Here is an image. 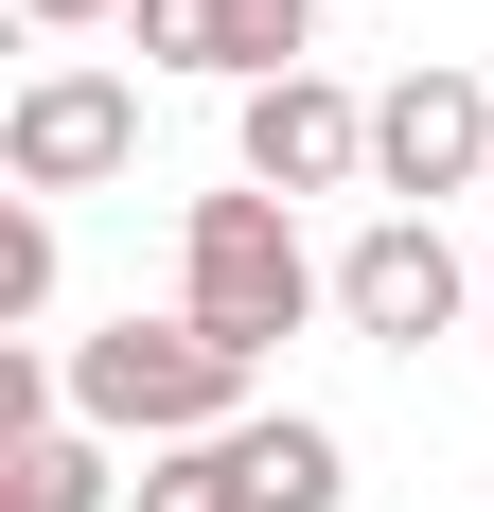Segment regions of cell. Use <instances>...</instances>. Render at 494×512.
<instances>
[{
	"label": "cell",
	"mask_w": 494,
	"mask_h": 512,
	"mask_svg": "<svg viewBox=\"0 0 494 512\" xmlns=\"http://www.w3.org/2000/svg\"><path fill=\"white\" fill-rule=\"evenodd\" d=\"M0 318H53V195L0 212Z\"/></svg>",
	"instance_id": "cell-11"
},
{
	"label": "cell",
	"mask_w": 494,
	"mask_h": 512,
	"mask_svg": "<svg viewBox=\"0 0 494 512\" xmlns=\"http://www.w3.org/2000/svg\"><path fill=\"white\" fill-rule=\"evenodd\" d=\"M230 442H247V512H336V495H353V442L300 424V407H247Z\"/></svg>",
	"instance_id": "cell-8"
},
{
	"label": "cell",
	"mask_w": 494,
	"mask_h": 512,
	"mask_svg": "<svg viewBox=\"0 0 494 512\" xmlns=\"http://www.w3.org/2000/svg\"><path fill=\"white\" fill-rule=\"evenodd\" d=\"M124 159H142V89L124 71H89V53L18 71V106H0V177L18 195H106Z\"/></svg>",
	"instance_id": "cell-4"
},
{
	"label": "cell",
	"mask_w": 494,
	"mask_h": 512,
	"mask_svg": "<svg viewBox=\"0 0 494 512\" xmlns=\"http://www.w3.org/2000/svg\"><path fill=\"white\" fill-rule=\"evenodd\" d=\"M124 512H247V442H159L124 477Z\"/></svg>",
	"instance_id": "cell-10"
},
{
	"label": "cell",
	"mask_w": 494,
	"mask_h": 512,
	"mask_svg": "<svg viewBox=\"0 0 494 512\" xmlns=\"http://www.w3.org/2000/svg\"><path fill=\"white\" fill-rule=\"evenodd\" d=\"M124 53L142 71H212V89H265V71H318V0H124Z\"/></svg>",
	"instance_id": "cell-7"
},
{
	"label": "cell",
	"mask_w": 494,
	"mask_h": 512,
	"mask_svg": "<svg viewBox=\"0 0 494 512\" xmlns=\"http://www.w3.org/2000/svg\"><path fill=\"white\" fill-rule=\"evenodd\" d=\"M477 177H494V89L442 71V53L389 71V89H371V195H389V212H442V195H477Z\"/></svg>",
	"instance_id": "cell-5"
},
{
	"label": "cell",
	"mask_w": 494,
	"mask_h": 512,
	"mask_svg": "<svg viewBox=\"0 0 494 512\" xmlns=\"http://www.w3.org/2000/svg\"><path fill=\"white\" fill-rule=\"evenodd\" d=\"M336 318L371 354H424V336H477V248H459L442 212H371L336 248Z\"/></svg>",
	"instance_id": "cell-3"
},
{
	"label": "cell",
	"mask_w": 494,
	"mask_h": 512,
	"mask_svg": "<svg viewBox=\"0 0 494 512\" xmlns=\"http://www.w3.org/2000/svg\"><path fill=\"white\" fill-rule=\"evenodd\" d=\"M230 177H265V195H371V106L336 71H265V89H230Z\"/></svg>",
	"instance_id": "cell-6"
},
{
	"label": "cell",
	"mask_w": 494,
	"mask_h": 512,
	"mask_svg": "<svg viewBox=\"0 0 494 512\" xmlns=\"http://www.w3.org/2000/svg\"><path fill=\"white\" fill-rule=\"evenodd\" d=\"M18 18H36V36H89V18H124V0H18Z\"/></svg>",
	"instance_id": "cell-12"
},
{
	"label": "cell",
	"mask_w": 494,
	"mask_h": 512,
	"mask_svg": "<svg viewBox=\"0 0 494 512\" xmlns=\"http://www.w3.org/2000/svg\"><path fill=\"white\" fill-rule=\"evenodd\" d=\"M0 477H18L0 512H124V442L106 424H36V442H0Z\"/></svg>",
	"instance_id": "cell-9"
},
{
	"label": "cell",
	"mask_w": 494,
	"mask_h": 512,
	"mask_svg": "<svg viewBox=\"0 0 494 512\" xmlns=\"http://www.w3.org/2000/svg\"><path fill=\"white\" fill-rule=\"evenodd\" d=\"M177 301L230 336V354H283L300 318L336 301V265L300 248V195H265V177H230V195L177 212Z\"/></svg>",
	"instance_id": "cell-2"
},
{
	"label": "cell",
	"mask_w": 494,
	"mask_h": 512,
	"mask_svg": "<svg viewBox=\"0 0 494 512\" xmlns=\"http://www.w3.org/2000/svg\"><path fill=\"white\" fill-rule=\"evenodd\" d=\"M477 336H494V248H477Z\"/></svg>",
	"instance_id": "cell-13"
},
{
	"label": "cell",
	"mask_w": 494,
	"mask_h": 512,
	"mask_svg": "<svg viewBox=\"0 0 494 512\" xmlns=\"http://www.w3.org/2000/svg\"><path fill=\"white\" fill-rule=\"evenodd\" d=\"M53 371H71V424L142 442V460H159V442H230V424H247V389H265V354H230L195 301H177V318H142V301H124V318H89Z\"/></svg>",
	"instance_id": "cell-1"
}]
</instances>
